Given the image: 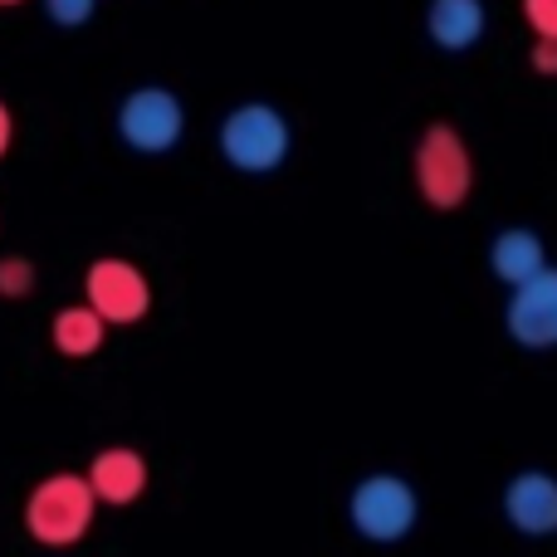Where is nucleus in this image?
<instances>
[{
	"instance_id": "14",
	"label": "nucleus",
	"mask_w": 557,
	"mask_h": 557,
	"mask_svg": "<svg viewBox=\"0 0 557 557\" xmlns=\"http://www.w3.org/2000/svg\"><path fill=\"white\" fill-rule=\"evenodd\" d=\"M94 5H98V0H45L49 20H54V25H64V29L88 25V15H94Z\"/></svg>"
},
{
	"instance_id": "3",
	"label": "nucleus",
	"mask_w": 557,
	"mask_h": 557,
	"mask_svg": "<svg viewBox=\"0 0 557 557\" xmlns=\"http://www.w3.org/2000/svg\"><path fill=\"white\" fill-rule=\"evenodd\" d=\"M347 519H352L357 539L367 543H401L421 519V499H416L411 480L382 470L357 480L352 499H347Z\"/></svg>"
},
{
	"instance_id": "16",
	"label": "nucleus",
	"mask_w": 557,
	"mask_h": 557,
	"mask_svg": "<svg viewBox=\"0 0 557 557\" xmlns=\"http://www.w3.org/2000/svg\"><path fill=\"white\" fill-rule=\"evenodd\" d=\"M533 69H539V74H557V39L539 35V45H533Z\"/></svg>"
},
{
	"instance_id": "10",
	"label": "nucleus",
	"mask_w": 557,
	"mask_h": 557,
	"mask_svg": "<svg viewBox=\"0 0 557 557\" xmlns=\"http://www.w3.org/2000/svg\"><path fill=\"white\" fill-rule=\"evenodd\" d=\"M548 264V250H543V235L529 231V225H509L490 240V270L499 284H523L529 274H539Z\"/></svg>"
},
{
	"instance_id": "11",
	"label": "nucleus",
	"mask_w": 557,
	"mask_h": 557,
	"mask_svg": "<svg viewBox=\"0 0 557 557\" xmlns=\"http://www.w3.org/2000/svg\"><path fill=\"white\" fill-rule=\"evenodd\" d=\"M425 29H431V39L441 49L460 54V49L480 45L484 35V0H431Z\"/></svg>"
},
{
	"instance_id": "12",
	"label": "nucleus",
	"mask_w": 557,
	"mask_h": 557,
	"mask_svg": "<svg viewBox=\"0 0 557 557\" xmlns=\"http://www.w3.org/2000/svg\"><path fill=\"white\" fill-rule=\"evenodd\" d=\"M108 337V323L94 313L88 304H74V308H59L54 323H49V343H54L59 357H94Z\"/></svg>"
},
{
	"instance_id": "5",
	"label": "nucleus",
	"mask_w": 557,
	"mask_h": 557,
	"mask_svg": "<svg viewBox=\"0 0 557 557\" xmlns=\"http://www.w3.org/2000/svg\"><path fill=\"white\" fill-rule=\"evenodd\" d=\"M186 133V108L172 88H133L117 108V137L143 157H162L182 143Z\"/></svg>"
},
{
	"instance_id": "9",
	"label": "nucleus",
	"mask_w": 557,
	"mask_h": 557,
	"mask_svg": "<svg viewBox=\"0 0 557 557\" xmlns=\"http://www.w3.org/2000/svg\"><path fill=\"white\" fill-rule=\"evenodd\" d=\"M88 490H94L98 504H113V509H127L147 494V460L127 445H108V450L94 455V465L84 470Z\"/></svg>"
},
{
	"instance_id": "18",
	"label": "nucleus",
	"mask_w": 557,
	"mask_h": 557,
	"mask_svg": "<svg viewBox=\"0 0 557 557\" xmlns=\"http://www.w3.org/2000/svg\"><path fill=\"white\" fill-rule=\"evenodd\" d=\"M0 5H20V0H0Z\"/></svg>"
},
{
	"instance_id": "15",
	"label": "nucleus",
	"mask_w": 557,
	"mask_h": 557,
	"mask_svg": "<svg viewBox=\"0 0 557 557\" xmlns=\"http://www.w3.org/2000/svg\"><path fill=\"white\" fill-rule=\"evenodd\" d=\"M523 15L543 39H557V0H523Z\"/></svg>"
},
{
	"instance_id": "2",
	"label": "nucleus",
	"mask_w": 557,
	"mask_h": 557,
	"mask_svg": "<svg viewBox=\"0 0 557 557\" xmlns=\"http://www.w3.org/2000/svg\"><path fill=\"white\" fill-rule=\"evenodd\" d=\"M288 147H294V133L270 103H240L221 123V157L245 176L278 172L288 162Z\"/></svg>"
},
{
	"instance_id": "13",
	"label": "nucleus",
	"mask_w": 557,
	"mask_h": 557,
	"mask_svg": "<svg viewBox=\"0 0 557 557\" xmlns=\"http://www.w3.org/2000/svg\"><path fill=\"white\" fill-rule=\"evenodd\" d=\"M35 264L25 255H5L0 260V298H29L35 294Z\"/></svg>"
},
{
	"instance_id": "17",
	"label": "nucleus",
	"mask_w": 557,
	"mask_h": 557,
	"mask_svg": "<svg viewBox=\"0 0 557 557\" xmlns=\"http://www.w3.org/2000/svg\"><path fill=\"white\" fill-rule=\"evenodd\" d=\"M10 137H15V117H10V108L0 103V157L10 152Z\"/></svg>"
},
{
	"instance_id": "8",
	"label": "nucleus",
	"mask_w": 557,
	"mask_h": 557,
	"mask_svg": "<svg viewBox=\"0 0 557 557\" xmlns=\"http://www.w3.org/2000/svg\"><path fill=\"white\" fill-rule=\"evenodd\" d=\"M504 519L523 539H553L557 533V474L519 470L504 484Z\"/></svg>"
},
{
	"instance_id": "7",
	"label": "nucleus",
	"mask_w": 557,
	"mask_h": 557,
	"mask_svg": "<svg viewBox=\"0 0 557 557\" xmlns=\"http://www.w3.org/2000/svg\"><path fill=\"white\" fill-rule=\"evenodd\" d=\"M504 327L519 347L529 352H548L557 347V270L543 264L539 274H529L523 284H513L509 308H504Z\"/></svg>"
},
{
	"instance_id": "4",
	"label": "nucleus",
	"mask_w": 557,
	"mask_h": 557,
	"mask_svg": "<svg viewBox=\"0 0 557 557\" xmlns=\"http://www.w3.org/2000/svg\"><path fill=\"white\" fill-rule=\"evenodd\" d=\"M416 186H421L425 206H435V211H455L470 196L474 166L450 123H431L416 143Z\"/></svg>"
},
{
	"instance_id": "1",
	"label": "nucleus",
	"mask_w": 557,
	"mask_h": 557,
	"mask_svg": "<svg viewBox=\"0 0 557 557\" xmlns=\"http://www.w3.org/2000/svg\"><path fill=\"white\" fill-rule=\"evenodd\" d=\"M94 509L98 499L84 474L74 470L45 474L25 499V533L35 543H45V548H74L88 533V523H94Z\"/></svg>"
},
{
	"instance_id": "6",
	"label": "nucleus",
	"mask_w": 557,
	"mask_h": 557,
	"mask_svg": "<svg viewBox=\"0 0 557 557\" xmlns=\"http://www.w3.org/2000/svg\"><path fill=\"white\" fill-rule=\"evenodd\" d=\"M84 304L103 318L108 327H123V323H143L147 308H152V284L137 264L127 260H94L84 274Z\"/></svg>"
}]
</instances>
